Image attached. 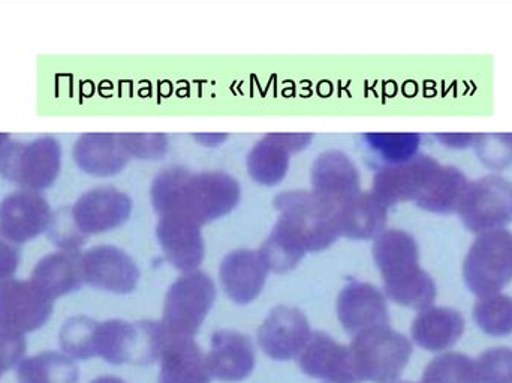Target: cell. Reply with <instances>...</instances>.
<instances>
[{
    "mask_svg": "<svg viewBox=\"0 0 512 383\" xmlns=\"http://www.w3.org/2000/svg\"><path fill=\"white\" fill-rule=\"evenodd\" d=\"M240 195V185L230 174H194L182 167L159 173L150 189L159 216L180 214L198 225L227 216L239 204Z\"/></svg>",
    "mask_w": 512,
    "mask_h": 383,
    "instance_id": "1",
    "label": "cell"
},
{
    "mask_svg": "<svg viewBox=\"0 0 512 383\" xmlns=\"http://www.w3.org/2000/svg\"><path fill=\"white\" fill-rule=\"evenodd\" d=\"M373 259L390 300L415 310L433 306L436 283L420 267V250L411 234L400 229L382 232L373 243Z\"/></svg>",
    "mask_w": 512,
    "mask_h": 383,
    "instance_id": "2",
    "label": "cell"
},
{
    "mask_svg": "<svg viewBox=\"0 0 512 383\" xmlns=\"http://www.w3.org/2000/svg\"><path fill=\"white\" fill-rule=\"evenodd\" d=\"M165 342L167 331L162 322L113 319L101 324L98 322L95 354L114 366H149L161 358Z\"/></svg>",
    "mask_w": 512,
    "mask_h": 383,
    "instance_id": "3",
    "label": "cell"
},
{
    "mask_svg": "<svg viewBox=\"0 0 512 383\" xmlns=\"http://www.w3.org/2000/svg\"><path fill=\"white\" fill-rule=\"evenodd\" d=\"M463 279L478 298L499 294L512 282V232L478 234L463 262Z\"/></svg>",
    "mask_w": 512,
    "mask_h": 383,
    "instance_id": "4",
    "label": "cell"
},
{
    "mask_svg": "<svg viewBox=\"0 0 512 383\" xmlns=\"http://www.w3.org/2000/svg\"><path fill=\"white\" fill-rule=\"evenodd\" d=\"M349 348L361 382L396 381L412 355L408 337L391 330L390 325L357 334Z\"/></svg>",
    "mask_w": 512,
    "mask_h": 383,
    "instance_id": "5",
    "label": "cell"
},
{
    "mask_svg": "<svg viewBox=\"0 0 512 383\" xmlns=\"http://www.w3.org/2000/svg\"><path fill=\"white\" fill-rule=\"evenodd\" d=\"M279 220L303 243L307 252H318L339 238L334 210L312 191H286L274 199Z\"/></svg>",
    "mask_w": 512,
    "mask_h": 383,
    "instance_id": "6",
    "label": "cell"
},
{
    "mask_svg": "<svg viewBox=\"0 0 512 383\" xmlns=\"http://www.w3.org/2000/svg\"><path fill=\"white\" fill-rule=\"evenodd\" d=\"M62 147L53 137L12 143L0 149V176L30 191L50 188L60 173Z\"/></svg>",
    "mask_w": 512,
    "mask_h": 383,
    "instance_id": "7",
    "label": "cell"
},
{
    "mask_svg": "<svg viewBox=\"0 0 512 383\" xmlns=\"http://www.w3.org/2000/svg\"><path fill=\"white\" fill-rule=\"evenodd\" d=\"M215 300V283L206 273L195 270L180 276L165 297L162 325L168 336L194 339Z\"/></svg>",
    "mask_w": 512,
    "mask_h": 383,
    "instance_id": "8",
    "label": "cell"
},
{
    "mask_svg": "<svg viewBox=\"0 0 512 383\" xmlns=\"http://www.w3.org/2000/svg\"><path fill=\"white\" fill-rule=\"evenodd\" d=\"M457 213L474 234L505 229L512 222V183L501 176L469 182Z\"/></svg>",
    "mask_w": 512,
    "mask_h": 383,
    "instance_id": "9",
    "label": "cell"
},
{
    "mask_svg": "<svg viewBox=\"0 0 512 383\" xmlns=\"http://www.w3.org/2000/svg\"><path fill=\"white\" fill-rule=\"evenodd\" d=\"M54 300L32 280L0 282V328L12 333H32L47 324Z\"/></svg>",
    "mask_w": 512,
    "mask_h": 383,
    "instance_id": "10",
    "label": "cell"
},
{
    "mask_svg": "<svg viewBox=\"0 0 512 383\" xmlns=\"http://www.w3.org/2000/svg\"><path fill=\"white\" fill-rule=\"evenodd\" d=\"M53 214L47 199L36 191L21 189L0 204V237L23 244L50 228Z\"/></svg>",
    "mask_w": 512,
    "mask_h": 383,
    "instance_id": "11",
    "label": "cell"
},
{
    "mask_svg": "<svg viewBox=\"0 0 512 383\" xmlns=\"http://www.w3.org/2000/svg\"><path fill=\"white\" fill-rule=\"evenodd\" d=\"M312 337L309 321L295 307L271 310L258 330V343L265 355L276 361H289L301 355Z\"/></svg>",
    "mask_w": 512,
    "mask_h": 383,
    "instance_id": "12",
    "label": "cell"
},
{
    "mask_svg": "<svg viewBox=\"0 0 512 383\" xmlns=\"http://www.w3.org/2000/svg\"><path fill=\"white\" fill-rule=\"evenodd\" d=\"M84 283L113 294H131L137 289L140 270L134 259L119 247L96 246L83 255Z\"/></svg>",
    "mask_w": 512,
    "mask_h": 383,
    "instance_id": "13",
    "label": "cell"
},
{
    "mask_svg": "<svg viewBox=\"0 0 512 383\" xmlns=\"http://www.w3.org/2000/svg\"><path fill=\"white\" fill-rule=\"evenodd\" d=\"M132 201L114 188H96L78 198L71 210L75 226L83 235L113 231L131 216Z\"/></svg>",
    "mask_w": 512,
    "mask_h": 383,
    "instance_id": "14",
    "label": "cell"
},
{
    "mask_svg": "<svg viewBox=\"0 0 512 383\" xmlns=\"http://www.w3.org/2000/svg\"><path fill=\"white\" fill-rule=\"evenodd\" d=\"M298 363L303 373L310 378L330 383H361L351 348L339 345L333 337L322 331L312 333Z\"/></svg>",
    "mask_w": 512,
    "mask_h": 383,
    "instance_id": "15",
    "label": "cell"
},
{
    "mask_svg": "<svg viewBox=\"0 0 512 383\" xmlns=\"http://www.w3.org/2000/svg\"><path fill=\"white\" fill-rule=\"evenodd\" d=\"M438 167L436 159L418 153L405 164L381 168L373 177V195L387 207L397 202L417 201Z\"/></svg>",
    "mask_w": 512,
    "mask_h": 383,
    "instance_id": "16",
    "label": "cell"
},
{
    "mask_svg": "<svg viewBox=\"0 0 512 383\" xmlns=\"http://www.w3.org/2000/svg\"><path fill=\"white\" fill-rule=\"evenodd\" d=\"M312 140L310 134L265 135L249 153V174L259 185H279L288 173L291 155L307 149Z\"/></svg>",
    "mask_w": 512,
    "mask_h": 383,
    "instance_id": "17",
    "label": "cell"
},
{
    "mask_svg": "<svg viewBox=\"0 0 512 383\" xmlns=\"http://www.w3.org/2000/svg\"><path fill=\"white\" fill-rule=\"evenodd\" d=\"M337 316L346 333L352 336L390 325L387 298L370 283L354 282L345 286L337 300Z\"/></svg>",
    "mask_w": 512,
    "mask_h": 383,
    "instance_id": "18",
    "label": "cell"
},
{
    "mask_svg": "<svg viewBox=\"0 0 512 383\" xmlns=\"http://www.w3.org/2000/svg\"><path fill=\"white\" fill-rule=\"evenodd\" d=\"M159 244L168 262L177 270L191 273L204 259V240L201 225L180 214H165L156 226Z\"/></svg>",
    "mask_w": 512,
    "mask_h": 383,
    "instance_id": "19",
    "label": "cell"
},
{
    "mask_svg": "<svg viewBox=\"0 0 512 383\" xmlns=\"http://www.w3.org/2000/svg\"><path fill=\"white\" fill-rule=\"evenodd\" d=\"M312 192L336 210L361 192L360 173L345 153H322L313 162Z\"/></svg>",
    "mask_w": 512,
    "mask_h": 383,
    "instance_id": "20",
    "label": "cell"
},
{
    "mask_svg": "<svg viewBox=\"0 0 512 383\" xmlns=\"http://www.w3.org/2000/svg\"><path fill=\"white\" fill-rule=\"evenodd\" d=\"M206 361L213 378L224 382L245 381L255 369L254 343L237 331H216Z\"/></svg>",
    "mask_w": 512,
    "mask_h": 383,
    "instance_id": "21",
    "label": "cell"
},
{
    "mask_svg": "<svg viewBox=\"0 0 512 383\" xmlns=\"http://www.w3.org/2000/svg\"><path fill=\"white\" fill-rule=\"evenodd\" d=\"M268 270L258 250H234L219 268V279L225 294L237 304L255 301L264 289Z\"/></svg>",
    "mask_w": 512,
    "mask_h": 383,
    "instance_id": "22",
    "label": "cell"
},
{
    "mask_svg": "<svg viewBox=\"0 0 512 383\" xmlns=\"http://www.w3.org/2000/svg\"><path fill=\"white\" fill-rule=\"evenodd\" d=\"M388 207L373 192H360L334 213L339 237L369 240L385 231Z\"/></svg>",
    "mask_w": 512,
    "mask_h": 383,
    "instance_id": "23",
    "label": "cell"
},
{
    "mask_svg": "<svg viewBox=\"0 0 512 383\" xmlns=\"http://www.w3.org/2000/svg\"><path fill=\"white\" fill-rule=\"evenodd\" d=\"M159 383H210L206 357L191 337L168 336L162 349Z\"/></svg>",
    "mask_w": 512,
    "mask_h": 383,
    "instance_id": "24",
    "label": "cell"
},
{
    "mask_svg": "<svg viewBox=\"0 0 512 383\" xmlns=\"http://www.w3.org/2000/svg\"><path fill=\"white\" fill-rule=\"evenodd\" d=\"M72 153L78 167L84 173L96 177H110L120 173L131 159L120 134L81 135Z\"/></svg>",
    "mask_w": 512,
    "mask_h": 383,
    "instance_id": "25",
    "label": "cell"
},
{
    "mask_svg": "<svg viewBox=\"0 0 512 383\" xmlns=\"http://www.w3.org/2000/svg\"><path fill=\"white\" fill-rule=\"evenodd\" d=\"M465 327V318L459 310L432 306L421 310L412 322V339L426 351L441 352L462 339Z\"/></svg>",
    "mask_w": 512,
    "mask_h": 383,
    "instance_id": "26",
    "label": "cell"
},
{
    "mask_svg": "<svg viewBox=\"0 0 512 383\" xmlns=\"http://www.w3.org/2000/svg\"><path fill=\"white\" fill-rule=\"evenodd\" d=\"M30 280L51 300L71 294L84 283L83 255L78 250L51 253L38 262Z\"/></svg>",
    "mask_w": 512,
    "mask_h": 383,
    "instance_id": "27",
    "label": "cell"
},
{
    "mask_svg": "<svg viewBox=\"0 0 512 383\" xmlns=\"http://www.w3.org/2000/svg\"><path fill=\"white\" fill-rule=\"evenodd\" d=\"M468 185V177L459 168L439 164L423 193L415 202L418 207L430 213L450 214L454 211L457 213Z\"/></svg>",
    "mask_w": 512,
    "mask_h": 383,
    "instance_id": "28",
    "label": "cell"
},
{
    "mask_svg": "<svg viewBox=\"0 0 512 383\" xmlns=\"http://www.w3.org/2000/svg\"><path fill=\"white\" fill-rule=\"evenodd\" d=\"M20 383H78L80 373L75 361L59 352H44L27 358L18 366Z\"/></svg>",
    "mask_w": 512,
    "mask_h": 383,
    "instance_id": "29",
    "label": "cell"
},
{
    "mask_svg": "<svg viewBox=\"0 0 512 383\" xmlns=\"http://www.w3.org/2000/svg\"><path fill=\"white\" fill-rule=\"evenodd\" d=\"M258 253L268 271L286 273V271L297 267L307 250L304 249L303 243L292 234L291 229L285 223L277 220L273 231L262 243Z\"/></svg>",
    "mask_w": 512,
    "mask_h": 383,
    "instance_id": "30",
    "label": "cell"
},
{
    "mask_svg": "<svg viewBox=\"0 0 512 383\" xmlns=\"http://www.w3.org/2000/svg\"><path fill=\"white\" fill-rule=\"evenodd\" d=\"M423 383H481L477 361L460 352L439 355L424 370Z\"/></svg>",
    "mask_w": 512,
    "mask_h": 383,
    "instance_id": "31",
    "label": "cell"
},
{
    "mask_svg": "<svg viewBox=\"0 0 512 383\" xmlns=\"http://www.w3.org/2000/svg\"><path fill=\"white\" fill-rule=\"evenodd\" d=\"M474 321L489 336H511L512 297L505 294H495L478 298L474 306Z\"/></svg>",
    "mask_w": 512,
    "mask_h": 383,
    "instance_id": "32",
    "label": "cell"
},
{
    "mask_svg": "<svg viewBox=\"0 0 512 383\" xmlns=\"http://www.w3.org/2000/svg\"><path fill=\"white\" fill-rule=\"evenodd\" d=\"M364 140L385 167L411 161L421 146V135L418 134H366Z\"/></svg>",
    "mask_w": 512,
    "mask_h": 383,
    "instance_id": "33",
    "label": "cell"
},
{
    "mask_svg": "<svg viewBox=\"0 0 512 383\" xmlns=\"http://www.w3.org/2000/svg\"><path fill=\"white\" fill-rule=\"evenodd\" d=\"M98 322L87 316H74L63 325L59 334L60 346L68 357L90 360L96 357L95 334Z\"/></svg>",
    "mask_w": 512,
    "mask_h": 383,
    "instance_id": "34",
    "label": "cell"
},
{
    "mask_svg": "<svg viewBox=\"0 0 512 383\" xmlns=\"http://www.w3.org/2000/svg\"><path fill=\"white\" fill-rule=\"evenodd\" d=\"M481 383H512V349L493 348L477 361Z\"/></svg>",
    "mask_w": 512,
    "mask_h": 383,
    "instance_id": "35",
    "label": "cell"
},
{
    "mask_svg": "<svg viewBox=\"0 0 512 383\" xmlns=\"http://www.w3.org/2000/svg\"><path fill=\"white\" fill-rule=\"evenodd\" d=\"M478 158L492 170H505L512 162V144L505 134H480L477 144Z\"/></svg>",
    "mask_w": 512,
    "mask_h": 383,
    "instance_id": "36",
    "label": "cell"
},
{
    "mask_svg": "<svg viewBox=\"0 0 512 383\" xmlns=\"http://www.w3.org/2000/svg\"><path fill=\"white\" fill-rule=\"evenodd\" d=\"M120 138L131 158H164L168 150V138L164 134H120Z\"/></svg>",
    "mask_w": 512,
    "mask_h": 383,
    "instance_id": "37",
    "label": "cell"
},
{
    "mask_svg": "<svg viewBox=\"0 0 512 383\" xmlns=\"http://www.w3.org/2000/svg\"><path fill=\"white\" fill-rule=\"evenodd\" d=\"M24 354H26L24 336L0 328V376L12 369Z\"/></svg>",
    "mask_w": 512,
    "mask_h": 383,
    "instance_id": "38",
    "label": "cell"
},
{
    "mask_svg": "<svg viewBox=\"0 0 512 383\" xmlns=\"http://www.w3.org/2000/svg\"><path fill=\"white\" fill-rule=\"evenodd\" d=\"M50 228L51 238L63 250H78V247L84 243V235L75 226L71 213H69V219L60 217L59 222L51 220Z\"/></svg>",
    "mask_w": 512,
    "mask_h": 383,
    "instance_id": "39",
    "label": "cell"
},
{
    "mask_svg": "<svg viewBox=\"0 0 512 383\" xmlns=\"http://www.w3.org/2000/svg\"><path fill=\"white\" fill-rule=\"evenodd\" d=\"M20 264V252L15 244L0 237V282L12 279Z\"/></svg>",
    "mask_w": 512,
    "mask_h": 383,
    "instance_id": "40",
    "label": "cell"
},
{
    "mask_svg": "<svg viewBox=\"0 0 512 383\" xmlns=\"http://www.w3.org/2000/svg\"><path fill=\"white\" fill-rule=\"evenodd\" d=\"M435 138L451 149H468V147H475L480 134H438Z\"/></svg>",
    "mask_w": 512,
    "mask_h": 383,
    "instance_id": "41",
    "label": "cell"
},
{
    "mask_svg": "<svg viewBox=\"0 0 512 383\" xmlns=\"http://www.w3.org/2000/svg\"><path fill=\"white\" fill-rule=\"evenodd\" d=\"M195 140L200 141L203 146L215 147L228 140V135L225 134H201L194 135Z\"/></svg>",
    "mask_w": 512,
    "mask_h": 383,
    "instance_id": "42",
    "label": "cell"
},
{
    "mask_svg": "<svg viewBox=\"0 0 512 383\" xmlns=\"http://www.w3.org/2000/svg\"><path fill=\"white\" fill-rule=\"evenodd\" d=\"M92 383H125L122 379L114 378V376H104V378L95 379Z\"/></svg>",
    "mask_w": 512,
    "mask_h": 383,
    "instance_id": "43",
    "label": "cell"
},
{
    "mask_svg": "<svg viewBox=\"0 0 512 383\" xmlns=\"http://www.w3.org/2000/svg\"><path fill=\"white\" fill-rule=\"evenodd\" d=\"M11 141V135L8 134H0V149H2L5 144H8Z\"/></svg>",
    "mask_w": 512,
    "mask_h": 383,
    "instance_id": "44",
    "label": "cell"
},
{
    "mask_svg": "<svg viewBox=\"0 0 512 383\" xmlns=\"http://www.w3.org/2000/svg\"><path fill=\"white\" fill-rule=\"evenodd\" d=\"M505 137H507L508 141L512 144V134H505Z\"/></svg>",
    "mask_w": 512,
    "mask_h": 383,
    "instance_id": "45",
    "label": "cell"
},
{
    "mask_svg": "<svg viewBox=\"0 0 512 383\" xmlns=\"http://www.w3.org/2000/svg\"><path fill=\"white\" fill-rule=\"evenodd\" d=\"M394 383H414V382H394Z\"/></svg>",
    "mask_w": 512,
    "mask_h": 383,
    "instance_id": "46",
    "label": "cell"
}]
</instances>
